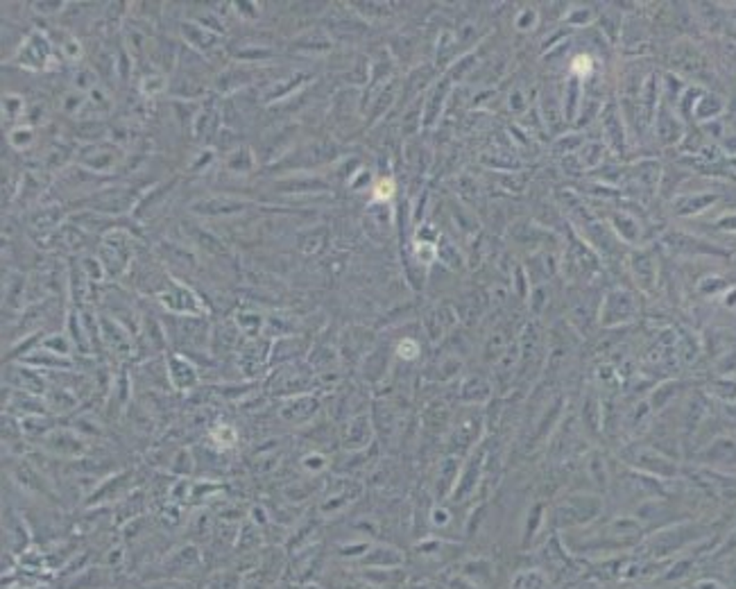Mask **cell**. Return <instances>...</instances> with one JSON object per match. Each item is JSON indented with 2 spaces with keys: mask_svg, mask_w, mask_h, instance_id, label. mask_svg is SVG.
Masks as SVG:
<instances>
[{
  "mask_svg": "<svg viewBox=\"0 0 736 589\" xmlns=\"http://www.w3.org/2000/svg\"><path fill=\"white\" fill-rule=\"evenodd\" d=\"M696 589H725L721 583H716V580H700V583L696 585Z\"/></svg>",
  "mask_w": 736,
  "mask_h": 589,
  "instance_id": "6da1fadb",
  "label": "cell"
},
{
  "mask_svg": "<svg viewBox=\"0 0 736 589\" xmlns=\"http://www.w3.org/2000/svg\"><path fill=\"white\" fill-rule=\"evenodd\" d=\"M578 69H585V70L592 69V66L587 64V57H580V60H576V70H578Z\"/></svg>",
  "mask_w": 736,
  "mask_h": 589,
  "instance_id": "7a4b0ae2",
  "label": "cell"
}]
</instances>
